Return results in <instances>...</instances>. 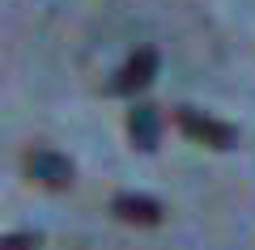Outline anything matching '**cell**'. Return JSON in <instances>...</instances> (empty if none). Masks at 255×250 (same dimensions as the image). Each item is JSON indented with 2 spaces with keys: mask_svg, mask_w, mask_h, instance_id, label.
Masks as SVG:
<instances>
[{
  "mask_svg": "<svg viewBox=\"0 0 255 250\" xmlns=\"http://www.w3.org/2000/svg\"><path fill=\"white\" fill-rule=\"evenodd\" d=\"M157 64H162L157 47H140V51H132L128 64L107 81V93H111V98H132L136 89H149L153 77H157Z\"/></svg>",
  "mask_w": 255,
  "mask_h": 250,
  "instance_id": "obj_2",
  "label": "cell"
},
{
  "mask_svg": "<svg viewBox=\"0 0 255 250\" xmlns=\"http://www.w3.org/2000/svg\"><path fill=\"white\" fill-rule=\"evenodd\" d=\"M174 123H179V132L187 136V140L209 144V149H217V153H226V149L238 144V127L234 123L213 119V115H204V110H196V106H179L174 110Z\"/></svg>",
  "mask_w": 255,
  "mask_h": 250,
  "instance_id": "obj_1",
  "label": "cell"
},
{
  "mask_svg": "<svg viewBox=\"0 0 255 250\" xmlns=\"http://www.w3.org/2000/svg\"><path fill=\"white\" fill-rule=\"evenodd\" d=\"M21 166H26V178L47 187V191H68L73 187V161L64 157V153H55V149H30Z\"/></svg>",
  "mask_w": 255,
  "mask_h": 250,
  "instance_id": "obj_3",
  "label": "cell"
},
{
  "mask_svg": "<svg viewBox=\"0 0 255 250\" xmlns=\"http://www.w3.org/2000/svg\"><path fill=\"white\" fill-rule=\"evenodd\" d=\"M38 246H43V238L30 233V229H17V233H4L0 238V250H38Z\"/></svg>",
  "mask_w": 255,
  "mask_h": 250,
  "instance_id": "obj_6",
  "label": "cell"
},
{
  "mask_svg": "<svg viewBox=\"0 0 255 250\" xmlns=\"http://www.w3.org/2000/svg\"><path fill=\"white\" fill-rule=\"evenodd\" d=\"M128 136L140 153H153L157 140H162V115H157L153 102H132L128 110Z\"/></svg>",
  "mask_w": 255,
  "mask_h": 250,
  "instance_id": "obj_4",
  "label": "cell"
},
{
  "mask_svg": "<svg viewBox=\"0 0 255 250\" xmlns=\"http://www.w3.org/2000/svg\"><path fill=\"white\" fill-rule=\"evenodd\" d=\"M111 212H115L119 221H128V225H162L166 208L157 204L153 195H136V191H119V195L111 199Z\"/></svg>",
  "mask_w": 255,
  "mask_h": 250,
  "instance_id": "obj_5",
  "label": "cell"
}]
</instances>
